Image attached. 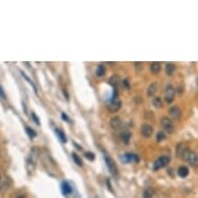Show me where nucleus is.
<instances>
[{"label":"nucleus","mask_w":198,"mask_h":198,"mask_svg":"<svg viewBox=\"0 0 198 198\" xmlns=\"http://www.w3.org/2000/svg\"><path fill=\"white\" fill-rule=\"evenodd\" d=\"M180 158H183V160L191 166H198V154L195 152L194 150L186 148Z\"/></svg>","instance_id":"f03ea898"},{"label":"nucleus","mask_w":198,"mask_h":198,"mask_svg":"<svg viewBox=\"0 0 198 198\" xmlns=\"http://www.w3.org/2000/svg\"><path fill=\"white\" fill-rule=\"evenodd\" d=\"M0 97H1V99H6L5 97V94H4V91H3V89H2V87L0 86Z\"/></svg>","instance_id":"c85d7f7f"},{"label":"nucleus","mask_w":198,"mask_h":198,"mask_svg":"<svg viewBox=\"0 0 198 198\" xmlns=\"http://www.w3.org/2000/svg\"><path fill=\"white\" fill-rule=\"evenodd\" d=\"M104 159H105L106 166H107V168H108L110 173H111L112 175H114V176L118 174V169H117V166H116V164H115V162L113 161V160H112L108 155H105Z\"/></svg>","instance_id":"0eeeda50"},{"label":"nucleus","mask_w":198,"mask_h":198,"mask_svg":"<svg viewBox=\"0 0 198 198\" xmlns=\"http://www.w3.org/2000/svg\"><path fill=\"white\" fill-rule=\"evenodd\" d=\"M55 133H56V135L58 136L60 141H61V142H67V137H66V135L63 134V132H62L61 130H60V129H55Z\"/></svg>","instance_id":"aec40b11"},{"label":"nucleus","mask_w":198,"mask_h":198,"mask_svg":"<svg viewBox=\"0 0 198 198\" xmlns=\"http://www.w3.org/2000/svg\"><path fill=\"white\" fill-rule=\"evenodd\" d=\"M141 134L142 136L145 137V138H149L152 135V132H154V128H152V125L149 124H143L141 126Z\"/></svg>","instance_id":"6e6552de"},{"label":"nucleus","mask_w":198,"mask_h":198,"mask_svg":"<svg viewBox=\"0 0 198 198\" xmlns=\"http://www.w3.org/2000/svg\"><path fill=\"white\" fill-rule=\"evenodd\" d=\"M169 115L172 119L179 120L182 117V110H180L177 106H173L169 109Z\"/></svg>","instance_id":"1a4fd4ad"},{"label":"nucleus","mask_w":198,"mask_h":198,"mask_svg":"<svg viewBox=\"0 0 198 198\" xmlns=\"http://www.w3.org/2000/svg\"><path fill=\"white\" fill-rule=\"evenodd\" d=\"M185 149H186V147H184V144H183V143H179V145H177V147H176V154H177V156L182 157V155H183V152H185Z\"/></svg>","instance_id":"393cba45"},{"label":"nucleus","mask_w":198,"mask_h":198,"mask_svg":"<svg viewBox=\"0 0 198 198\" xmlns=\"http://www.w3.org/2000/svg\"><path fill=\"white\" fill-rule=\"evenodd\" d=\"M152 106H155L156 108H161L162 107V101L159 97H155L154 99H152Z\"/></svg>","instance_id":"4be33fe9"},{"label":"nucleus","mask_w":198,"mask_h":198,"mask_svg":"<svg viewBox=\"0 0 198 198\" xmlns=\"http://www.w3.org/2000/svg\"><path fill=\"white\" fill-rule=\"evenodd\" d=\"M85 158H86L87 160H90V161H94V152H86L84 154Z\"/></svg>","instance_id":"a878e982"},{"label":"nucleus","mask_w":198,"mask_h":198,"mask_svg":"<svg viewBox=\"0 0 198 198\" xmlns=\"http://www.w3.org/2000/svg\"><path fill=\"white\" fill-rule=\"evenodd\" d=\"M124 83L126 84V86L129 88V82H128V80H124Z\"/></svg>","instance_id":"7c9ffc66"},{"label":"nucleus","mask_w":198,"mask_h":198,"mask_svg":"<svg viewBox=\"0 0 198 198\" xmlns=\"http://www.w3.org/2000/svg\"><path fill=\"white\" fill-rule=\"evenodd\" d=\"M0 180H1V175H0Z\"/></svg>","instance_id":"473e14b6"},{"label":"nucleus","mask_w":198,"mask_h":198,"mask_svg":"<svg viewBox=\"0 0 198 198\" xmlns=\"http://www.w3.org/2000/svg\"><path fill=\"white\" fill-rule=\"evenodd\" d=\"M110 126H111L112 129H114V130L120 129L122 126V121H121V119H120V117L118 116L112 117L111 120H110Z\"/></svg>","instance_id":"9b49d317"},{"label":"nucleus","mask_w":198,"mask_h":198,"mask_svg":"<svg viewBox=\"0 0 198 198\" xmlns=\"http://www.w3.org/2000/svg\"><path fill=\"white\" fill-rule=\"evenodd\" d=\"M165 70H166V74L168 75V76H172V75H173V73L175 72V64L169 62V63L166 64Z\"/></svg>","instance_id":"f3484780"},{"label":"nucleus","mask_w":198,"mask_h":198,"mask_svg":"<svg viewBox=\"0 0 198 198\" xmlns=\"http://www.w3.org/2000/svg\"><path fill=\"white\" fill-rule=\"evenodd\" d=\"M130 139H131V133L129 131H125L124 133L121 134V140L124 143L128 144L130 142Z\"/></svg>","instance_id":"a211bd4d"},{"label":"nucleus","mask_w":198,"mask_h":198,"mask_svg":"<svg viewBox=\"0 0 198 198\" xmlns=\"http://www.w3.org/2000/svg\"><path fill=\"white\" fill-rule=\"evenodd\" d=\"M61 191L63 195H69L73 192V188L67 182H63L61 184Z\"/></svg>","instance_id":"ddd939ff"},{"label":"nucleus","mask_w":198,"mask_h":198,"mask_svg":"<svg viewBox=\"0 0 198 198\" xmlns=\"http://www.w3.org/2000/svg\"><path fill=\"white\" fill-rule=\"evenodd\" d=\"M61 116H62V119L63 120H67V121H70V118L67 117V115L66 113H62L61 114Z\"/></svg>","instance_id":"c756f323"},{"label":"nucleus","mask_w":198,"mask_h":198,"mask_svg":"<svg viewBox=\"0 0 198 198\" xmlns=\"http://www.w3.org/2000/svg\"><path fill=\"white\" fill-rule=\"evenodd\" d=\"M149 69H150V72H152V74H158V73L161 71V63H160V62H156V61L152 62Z\"/></svg>","instance_id":"4468645a"},{"label":"nucleus","mask_w":198,"mask_h":198,"mask_svg":"<svg viewBox=\"0 0 198 198\" xmlns=\"http://www.w3.org/2000/svg\"><path fill=\"white\" fill-rule=\"evenodd\" d=\"M25 130H26V134L28 135V137L29 138H34V137L36 136V131H34L33 129H31L30 127H25Z\"/></svg>","instance_id":"412c9836"},{"label":"nucleus","mask_w":198,"mask_h":198,"mask_svg":"<svg viewBox=\"0 0 198 198\" xmlns=\"http://www.w3.org/2000/svg\"><path fill=\"white\" fill-rule=\"evenodd\" d=\"M107 108H108L109 111L112 112V113H115V112H117L120 108H121V101H120L119 97H117V94L112 97L111 101H110L109 104L107 105Z\"/></svg>","instance_id":"20e7f679"},{"label":"nucleus","mask_w":198,"mask_h":198,"mask_svg":"<svg viewBox=\"0 0 198 198\" xmlns=\"http://www.w3.org/2000/svg\"><path fill=\"white\" fill-rule=\"evenodd\" d=\"M160 122H161V126L163 128V130H164L165 133H168V134H172V133L174 132V125H173V121H172V119H170L169 117H162L161 120H160Z\"/></svg>","instance_id":"7ed1b4c3"},{"label":"nucleus","mask_w":198,"mask_h":198,"mask_svg":"<svg viewBox=\"0 0 198 198\" xmlns=\"http://www.w3.org/2000/svg\"><path fill=\"white\" fill-rule=\"evenodd\" d=\"M105 73H106V70H105V67L104 66H99L97 69V76L99 77H102L105 75Z\"/></svg>","instance_id":"b1692460"},{"label":"nucleus","mask_w":198,"mask_h":198,"mask_svg":"<svg viewBox=\"0 0 198 198\" xmlns=\"http://www.w3.org/2000/svg\"><path fill=\"white\" fill-rule=\"evenodd\" d=\"M157 89H158V83H157V82H152V83L148 86L147 90H146L147 97H154L155 94L157 92Z\"/></svg>","instance_id":"f8f14e48"},{"label":"nucleus","mask_w":198,"mask_h":198,"mask_svg":"<svg viewBox=\"0 0 198 198\" xmlns=\"http://www.w3.org/2000/svg\"><path fill=\"white\" fill-rule=\"evenodd\" d=\"M21 74H22V76H23V77H24V78H25V79H26V80H27V81H28V82H29V83H30V84H31V85H32V86H33V89H34V91H36V85H34L33 83H32V82H31V81H30V79L28 78V77H27V76H26V75H25V74H24V73H21Z\"/></svg>","instance_id":"bb28decb"},{"label":"nucleus","mask_w":198,"mask_h":198,"mask_svg":"<svg viewBox=\"0 0 198 198\" xmlns=\"http://www.w3.org/2000/svg\"><path fill=\"white\" fill-rule=\"evenodd\" d=\"M17 198H26V197L24 195H19V196H17Z\"/></svg>","instance_id":"2f4dec72"},{"label":"nucleus","mask_w":198,"mask_h":198,"mask_svg":"<svg viewBox=\"0 0 198 198\" xmlns=\"http://www.w3.org/2000/svg\"><path fill=\"white\" fill-rule=\"evenodd\" d=\"M155 193H156V191H155L154 188H152V187L146 188L143 191V198H152Z\"/></svg>","instance_id":"2eb2a0df"},{"label":"nucleus","mask_w":198,"mask_h":198,"mask_svg":"<svg viewBox=\"0 0 198 198\" xmlns=\"http://www.w3.org/2000/svg\"><path fill=\"white\" fill-rule=\"evenodd\" d=\"M177 174L179 175L180 177H187L188 174H189V169L186 166H180L179 170H177Z\"/></svg>","instance_id":"dca6fc26"},{"label":"nucleus","mask_w":198,"mask_h":198,"mask_svg":"<svg viewBox=\"0 0 198 198\" xmlns=\"http://www.w3.org/2000/svg\"><path fill=\"white\" fill-rule=\"evenodd\" d=\"M72 158H73V160H74V162L76 163V164L78 165L79 167L83 166V162H82V160L80 159V157L76 154V152H73V154H72Z\"/></svg>","instance_id":"6ab92c4d"},{"label":"nucleus","mask_w":198,"mask_h":198,"mask_svg":"<svg viewBox=\"0 0 198 198\" xmlns=\"http://www.w3.org/2000/svg\"><path fill=\"white\" fill-rule=\"evenodd\" d=\"M157 141L158 142H161L163 141V140H165L166 139V133H165L164 131H160V132H158V134H157Z\"/></svg>","instance_id":"5701e85b"},{"label":"nucleus","mask_w":198,"mask_h":198,"mask_svg":"<svg viewBox=\"0 0 198 198\" xmlns=\"http://www.w3.org/2000/svg\"><path fill=\"white\" fill-rule=\"evenodd\" d=\"M31 117L33 118V120L36 121V125H39V118H37V116L36 115V113H33V112H32V113H31Z\"/></svg>","instance_id":"cd10ccee"},{"label":"nucleus","mask_w":198,"mask_h":198,"mask_svg":"<svg viewBox=\"0 0 198 198\" xmlns=\"http://www.w3.org/2000/svg\"><path fill=\"white\" fill-rule=\"evenodd\" d=\"M197 85H198V80H197Z\"/></svg>","instance_id":"72a5a7b5"},{"label":"nucleus","mask_w":198,"mask_h":198,"mask_svg":"<svg viewBox=\"0 0 198 198\" xmlns=\"http://www.w3.org/2000/svg\"><path fill=\"white\" fill-rule=\"evenodd\" d=\"M121 161L125 163H131V162H138L139 158L135 154H126L121 157Z\"/></svg>","instance_id":"9d476101"},{"label":"nucleus","mask_w":198,"mask_h":198,"mask_svg":"<svg viewBox=\"0 0 198 198\" xmlns=\"http://www.w3.org/2000/svg\"><path fill=\"white\" fill-rule=\"evenodd\" d=\"M165 102L167 104H171L175 99V88L173 87V85L168 84L165 88Z\"/></svg>","instance_id":"423d86ee"},{"label":"nucleus","mask_w":198,"mask_h":198,"mask_svg":"<svg viewBox=\"0 0 198 198\" xmlns=\"http://www.w3.org/2000/svg\"><path fill=\"white\" fill-rule=\"evenodd\" d=\"M39 150L37 148H32L30 150V154L28 155L27 157V160H26V168H27V171L29 173L34 171V168H36V160L39 158Z\"/></svg>","instance_id":"f257e3e1"},{"label":"nucleus","mask_w":198,"mask_h":198,"mask_svg":"<svg viewBox=\"0 0 198 198\" xmlns=\"http://www.w3.org/2000/svg\"><path fill=\"white\" fill-rule=\"evenodd\" d=\"M170 162V157L169 156H161L159 157L156 161L154 162V166H152V170H159V169H162L164 168L165 166L169 164Z\"/></svg>","instance_id":"39448f33"}]
</instances>
